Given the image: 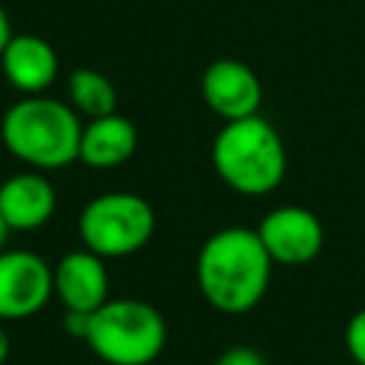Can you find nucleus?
Returning a JSON list of instances; mask_svg holds the SVG:
<instances>
[{
    "label": "nucleus",
    "mask_w": 365,
    "mask_h": 365,
    "mask_svg": "<svg viewBox=\"0 0 365 365\" xmlns=\"http://www.w3.org/2000/svg\"><path fill=\"white\" fill-rule=\"evenodd\" d=\"M0 71L23 97L43 94L60 74V57L57 48L40 34H11L0 54Z\"/></svg>",
    "instance_id": "obj_10"
},
{
    "label": "nucleus",
    "mask_w": 365,
    "mask_h": 365,
    "mask_svg": "<svg viewBox=\"0 0 365 365\" xmlns=\"http://www.w3.org/2000/svg\"><path fill=\"white\" fill-rule=\"evenodd\" d=\"M339 365H356V362H339Z\"/></svg>",
    "instance_id": "obj_19"
},
{
    "label": "nucleus",
    "mask_w": 365,
    "mask_h": 365,
    "mask_svg": "<svg viewBox=\"0 0 365 365\" xmlns=\"http://www.w3.org/2000/svg\"><path fill=\"white\" fill-rule=\"evenodd\" d=\"M217 177L242 197H265L285 180L288 154L274 123L254 114L222 123L211 143Z\"/></svg>",
    "instance_id": "obj_3"
},
{
    "label": "nucleus",
    "mask_w": 365,
    "mask_h": 365,
    "mask_svg": "<svg viewBox=\"0 0 365 365\" xmlns=\"http://www.w3.org/2000/svg\"><path fill=\"white\" fill-rule=\"evenodd\" d=\"M9 354H11V339H9V331L3 328V319H0V365H6Z\"/></svg>",
    "instance_id": "obj_17"
},
{
    "label": "nucleus",
    "mask_w": 365,
    "mask_h": 365,
    "mask_svg": "<svg viewBox=\"0 0 365 365\" xmlns=\"http://www.w3.org/2000/svg\"><path fill=\"white\" fill-rule=\"evenodd\" d=\"M168 339L163 314L145 299H106L88 314L83 342L106 365H151Z\"/></svg>",
    "instance_id": "obj_4"
},
{
    "label": "nucleus",
    "mask_w": 365,
    "mask_h": 365,
    "mask_svg": "<svg viewBox=\"0 0 365 365\" xmlns=\"http://www.w3.org/2000/svg\"><path fill=\"white\" fill-rule=\"evenodd\" d=\"M345 351L351 362L365 365V308H359L345 325Z\"/></svg>",
    "instance_id": "obj_14"
},
{
    "label": "nucleus",
    "mask_w": 365,
    "mask_h": 365,
    "mask_svg": "<svg viewBox=\"0 0 365 365\" xmlns=\"http://www.w3.org/2000/svg\"><path fill=\"white\" fill-rule=\"evenodd\" d=\"M200 91L205 108L222 123L254 117L262 106V80L251 66L234 57H220L208 63L200 80Z\"/></svg>",
    "instance_id": "obj_8"
},
{
    "label": "nucleus",
    "mask_w": 365,
    "mask_h": 365,
    "mask_svg": "<svg viewBox=\"0 0 365 365\" xmlns=\"http://www.w3.org/2000/svg\"><path fill=\"white\" fill-rule=\"evenodd\" d=\"M80 114L66 100L26 94L0 120L3 148L34 171H57L80 160Z\"/></svg>",
    "instance_id": "obj_2"
},
{
    "label": "nucleus",
    "mask_w": 365,
    "mask_h": 365,
    "mask_svg": "<svg viewBox=\"0 0 365 365\" xmlns=\"http://www.w3.org/2000/svg\"><path fill=\"white\" fill-rule=\"evenodd\" d=\"M54 297L66 311L91 314L108 299L106 259L86 245L68 251L54 265Z\"/></svg>",
    "instance_id": "obj_9"
},
{
    "label": "nucleus",
    "mask_w": 365,
    "mask_h": 365,
    "mask_svg": "<svg viewBox=\"0 0 365 365\" xmlns=\"http://www.w3.org/2000/svg\"><path fill=\"white\" fill-rule=\"evenodd\" d=\"M137 151V128L128 117L111 111L83 123L80 134V163L88 168H117L128 163Z\"/></svg>",
    "instance_id": "obj_12"
},
{
    "label": "nucleus",
    "mask_w": 365,
    "mask_h": 365,
    "mask_svg": "<svg viewBox=\"0 0 365 365\" xmlns=\"http://www.w3.org/2000/svg\"><path fill=\"white\" fill-rule=\"evenodd\" d=\"M57 211V191L40 171H20L0 182V214L11 231H37Z\"/></svg>",
    "instance_id": "obj_11"
},
{
    "label": "nucleus",
    "mask_w": 365,
    "mask_h": 365,
    "mask_svg": "<svg viewBox=\"0 0 365 365\" xmlns=\"http://www.w3.org/2000/svg\"><path fill=\"white\" fill-rule=\"evenodd\" d=\"M54 297V265L26 248L0 251V319L17 322L40 314Z\"/></svg>",
    "instance_id": "obj_6"
},
{
    "label": "nucleus",
    "mask_w": 365,
    "mask_h": 365,
    "mask_svg": "<svg viewBox=\"0 0 365 365\" xmlns=\"http://www.w3.org/2000/svg\"><path fill=\"white\" fill-rule=\"evenodd\" d=\"M9 231H11V228L6 225V220H3V214H0V251L6 248V237H9Z\"/></svg>",
    "instance_id": "obj_18"
},
{
    "label": "nucleus",
    "mask_w": 365,
    "mask_h": 365,
    "mask_svg": "<svg viewBox=\"0 0 365 365\" xmlns=\"http://www.w3.org/2000/svg\"><path fill=\"white\" fill-rule=\"evenodd\" d=\"M274 259L268 257L257 228L228 225L214 231L197 254V285L202 299L228 317L248 314L268 291Z\"/></svg>",
    "instance_id": "obj_1"
},
{
    "label": "nucleus",
    "mask_w": 365,
    "mask_h": 365,
    "mask_svg": "<svg viewBox=\"0 0 365 365\" xmlns=\"http://www.w3.org/2000/svg\"><path fill=\"white\" fill-rule=\"evenodd\" d=\"M157 217L145 197L134 191H106L88 200L77 220L83 245L103 259L131 257L154 237Z\"/></svg>",
    "instance_id": "obj_5"
},
{
    "label": "nucleus",
    "mask_w": 365,
    "mask_h": 365,
    "mask_svg": "<svg viewBox=\"0 0 365 365\" xmlns=\"http://www.w3.org/2000/svg\"><path fill=\"white\" fill-rule=\"evenodd\" d=\"M11 20H9V14H6V9L0 6V54H3V48H6V43L11 40Z\"/></svg>",
    "instance_id": "obj_16"
},
{
    "label": "nucleus",
    "mask_w": 365,
    "mask_h": 365,
    "mask_svg": "<svg viewBox=\"0 0 365 365\" xmlns=\"http://www.w3.org/2000/svg\"><path fill=\"white\" fill-rule=\"evenodd\" d=\"M66 100L86 120L117 111V88L97 68H74L66 80Z\"/></svg>",
    "instance_id": "obj_13"
},
{
    "label": "nucleus",
    "mask_w": 365,
    "mask_h": 365,
    "mask_svg": "<svg viewBox=\"0 0 365 365\" xmlns=\"http://www.w3.org/2000/svg\"><path fill=\"white\" fill-rule=\"evenodd\" d=\"M214 365H268V362H265L262 354H259L257 348H251V345H231V348H225V351L214 359Z\"/></svg>",
    "instance_id": "obj_15"
},
{
    "label": "nucleus",
    "mask_w": 365,
    "mask_h": 365,
    "mask_svg": "<svg viewBox=\"0 0 365 365\" xmlns=\"http://www.w3.org/2000/svg\"><path fill=\"white\" fill-rule=\"evenodd\" d=\"M257 234L274 259V265L299 268L319 257L325 245V228L319 217L311 208L302 205H277L271 208L259 225Z\"/></svg>",
    "instance_id": "obj_7"
}]
</instances>
